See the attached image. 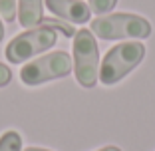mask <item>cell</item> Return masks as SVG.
Returning <instances> with one entry per match:
<instances>
[{
  "mask_svg": "<svg viewBox=\"0 0 155 151\" xmlns=\"http://www.w3.org/2000/svg\"><path fill=\"white\" fill-rule=\"evenodd\" d=\"M91 32L101 40H125V38L143 40V38H149L151 24L143 16L117 12L96 18L91 22Z\"/></svg>",
  "mask_w": 155,
  "mask_h": 151,
  "instance_id": "1",
  "label": "cell"
},
{
  "mask_svg": "<svg viewBox=\"0 0 155 151\" xmlns=\"http://www.w3.org/2000/svg\"><path fill=\"white\" fill-rule=\"evenodd\" d=\"M145 58V46L141 42H123L114 46L105 54L100 66V82L104 86H114L123 80L131 70H135Z\"/></svg>",
  "mask_w": 155,
  "mask_h": 151,
  "instance_id": "2",
  "label": "cell"
},
{
  "mask_svg": "<svg viewBox=\"0 0 155 151\" xmlns=\"http://www.w3.org/2000/svg\"><path fill=\"white\" fill-rule=\"evenodd\" d=\"M74 74L80 86L94 87L100 80V50L91 30H78L74 34Z\"/></svg>",
  "mask_w": 155,
  "mask_h": 151,
  "instance_id": "3",
  "label": "cell"
},
{
  "mask_svg": "<svg viewBox=\"0 0 155 151\" xmlns=\"http://www.w3.org/2000/svg\"><path fill=\"white\" fill-rule=\"evenodd\" d=\"M58 40V32L54 28L48 26H36L30 28L26 32L14 36L6 46V60L10 64H22L26 60L34 58V56L46 52L48 48H52Z\"/></svg>",
  "mask_w": 155,
  "mask_h": 151,
  "instance_id": "4",
  "label": "cell"
},
{
  "mask_svg": "<svg viewBox=\"0 0 155 151\" xmlns=\"http://www.w3.org/2000/svg\"><path fill=\"white\" fill-rule=\"evenodd\" d=\"M72 58L70 54L58 50L52 54H46L42 58L26 64L20 70V80L26 86H40V84L52 82L58 78H66L72 72Z\"/></svg>",
  "mask_w": 155,
  "mask_h": 151,
  "instance_id": "5",
  "label": "cell"
},
{
  "mask_svg": "<svg viewBox=\"0 0 155 151\" xmlns=\"http://www.w3.org/2000/svg\"><path fill=\"white\" fill-rule=\"evenodd\" d=\"M46 8L52 14H56L60 20H70L76 24L90 22L91 10L82 0H44Z\"/></svg>",
  "mask_w": 155,
  "mask_h": 151,
  "instance_id": "6",
  "label": "cell"
},
{
  "mask_svg": "<svg viewBox=\"0 0 155 151\" xmlns=\"http://www.w3.org/2000/svg\"><path fill=\"white\" fill-rule=\"evenodd\" d=\"M44 20V0H18V22L26 30L36 28Z\"/></svg>",
  "mask_w": 155,
  "mask_h": 151,
  "instance_id": "7",
  "label": "cell"
},
{
  "mask_svg": "<svg viewBox=\"0 0 155 151\" xmlns=\"http://www.w3.org/2000/svg\"><path fill=\"white\" fill-rule=\"evenodd\" d=\"M0 151H22V137L18 131H6L0 137Z\"/></svg>",
  "mask_w": 155,
  "mask_h": 151,
  "instance_id": "8",
  "label": "cell"
},
{
  "mask_svg": "<svg viewBox=\"0 0 155 151\" xmlns=\"http://www.w3.org/2000/svg\"><path fill=\"white\" fill-rule=\"evenodd\" d=\"M40 26H48V28H54L56 32H62L64 36L72 38L74 34H76V30H74V26H70V24L62 22V20H56V18H44L42 20Z\"/></svg>",
  "mask_w": 155,
  "mask_h": 151,
  "instance_id": "9",
  "label": "cell"
},
{
  "mask_svg": "<svg viewBox=\"0 0 155 151\" xmlns=\"http://www.w3.org/2000/svg\"><path fill=\"white\" fill-rule=\"evenodd\" d=\"M16 8H18V0H0V16L4 22H14L16 18Z\"/></svg>",
  "mask_w": 155,
  "mask_h": 151,
  "instance_id": "10",
  "label": "cell"
},
{
  "mask_svg": "<svg viewBox=\"0 0 155 151\" xmlns=\"http://www.w3.org/2000/svg\"><path fill=\"white\" fill-rule=\"evenodd\" d=\"M115 4L117 0H87L90 10H94L96 14H110V10H114Z\"/></svg>",
  "mask_w": 155,
  "mask_h": 151,
  "instance_id": "11",
  "label": "cell"
},
{
  "mask_svg": "<svg viewBox=\"0 0 155 151\" xmlns=\"http://www.w3.org/2000/svg\"><path fill=\"white\" fill-rule=\"evenodd\" d=\"M10 80H12V72H10V68L6 64H0V87L8 86Z\"/></svg>",
  "mask_w": 155,
  "mask_h": 151,
  "instance_id": "12",
  "label": "cell"
},
{
  "mask_svg": "<svg viewBox=\"0 0 155 151\" xmlns=\"http://www.w3.org/2000/svg\"><path fill=\"white\" fill-rule=\"evenodd\" d=\"M97 151H121V149H119V147L110 145V147H101V149H97Z\"/></svg>",
  "mask_w": 155,
  "mask_h": 151,
  "instance_id": "13",
  "label": "cell"
},
{
  "mask_svg": "<svg viewBox=\"0 0 155 151\" xmlns=\"http://www.w3.org/2000/svg\"><path fill=\"white\" fill-rule=\"evenodd\" d=\"M2 38H4V24L0 20V42H2Z\"/></svg>",
  "mask_w": 155,
  "mask_h": 151,
  "instance_id": "14",
  "label": "cell"
},
{
  "mask_svg": "<svg viewBox=\"0 0 155 151\" xmlns=\"http://www.w3.org/2000/svg\"><path fill=\"white\" fill-rule=\"evenodd\" d=\"M24 151H48V149H42V147H28V149Z\"/></svg>",
  "mask_w": 155,
  "mask_h": 151,
  "instance_id": "15",
  "label": "cell"
}]
</instances>
